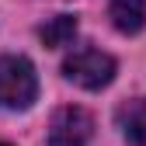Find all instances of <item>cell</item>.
Segmentation results:
<instances>
[{"mask_svg": "<svg viewBox=\"0 0 146 146\" xmlns=\"http://www.w3.org/2000/svg\"><path fill=\"white\" fill-rule=\"evenodd\" d=\"M38 98V73L25 56H0V108L25 111Z\"/></svg>", "mask_w": 146, "mask_h": 146, "instance_id": "cell-1", "label": "cell"}, {"mask_svg": "<svg viewBox=\"0 0 146 146\" xmlns=\"http://www.w3.org/2000/svg\"><path fill=\"white\" fill-rule=\"evenodd\" d=\"M115 59L108 56V52L101 49H77V52H70L66 63H63V77L70 84H77L84 90H101L115 80Z\"/></svg>", "mask_w": 146, "mask_h": 146, "instance_id": "cell-2", "label": "cell"}, {"mask_svg": "<svg viewBox=\"0 0 146 146\" xmlns=\"http://www.w3.org/2000/svg\"><path fill=\"white\" fill-rule=\"evenodd\" d=\"M94 136V118L87 108L66 104L49 122V146H87Z\"/></svg>", "mask_w": 146, "mask_h": 146, "instance_id": "cell-3", "label": "cell"}, {"mask_svg": "<svg viewBox=\"0 0 146 146\" xmlns=\"http://www.w3.org/2000/svg\"><path fill=\"white\" fill-rule=\"evenodd\" d=\"M108 14H111V25L122 35H136L146 25V0H111Z\"/></svg>", "mask_w": 146, "mask_h": 146, "instance_id": "cell-4", "label": "cell"}, {"mask_svg": "<svg viewBox=\"0 0 146 146\" xmlns=\"http://www.w3.org/2000/svg\"><path fill=\"white\" fill-rule=\"evenodd\" d=\"M38 38H42L49 49H63V45H70L73 38H77V17H73V14H59V17H52L49 25H42Z\"/></svg>", "mask_w": 146, "mask_h": 146, "instance_id": "cell-5", "label": "cell"}, {"mask_svg": "<svg viewBox=\"0 0 146 146\" xmlns=\"http://www.w3.org/2000/svg\"><path fill=\"white\" fill-rule=\"evenodd\" d=\"M118 125L125 129V136L146 129V101L136 98V101H129V104H122V108H118Z\"/></svg>", "mask_w": 146, "mask_h": 146, "instance_id": "cell-6", "label": "cell"}, {"mask_svg": "<svg viewBox=\"0 0 146 146\" xmlns=\"http://www.w3.org/2000/svg\"><path fill=\"white\" fill-rule=\"evenodd\" d=\"M129 146H146V129L132 132V136H129Z\"/></svg>", "mask_w": 146, "mask_h": 146, "instance_id": "cell-7", "label": "cell"}, {"mask_svg": "<svg viewBox=\"0 0 146 146\" xmlns=\"http://www.w3.org/2000/svg\"><path fill=\"white\" fill-rule=\"evenodd\" d=\"M0 146H4V143H0Z\"/></svg>", "mask_w": 146, "mask_h": 146, "instance_id": "cell-8", "label": "cell"}]
</instances>
